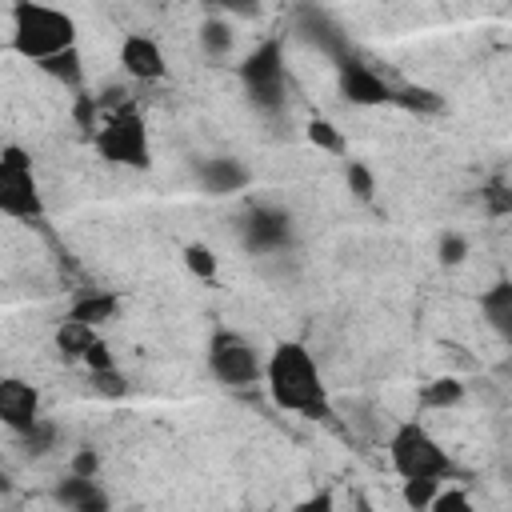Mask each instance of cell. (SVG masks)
<instances>
[{
  "label": "cell",
  "mask_w": 512,
  "mask_h": 512,
  "mask_svg": "<svg viewBox=\"0 0 512 512\" xmlns=\"http://www.w3.org/2000/svg\"><path fill=\"white\" fill-rule=\"evenodd\" d=\"M264 384H268L276 408L300 412L308 420L328 416V396H324V384H320V368H316V360L304 344H296V340L276 344V352L264 364Z\"/></svg>",
  "instance_id": "obj_1"
},
{
  "label": "cell",
  "mask_w": 512,
  "mask_h": 512,
  "mask_svg": "<svg viewBox=\"0 0 512 512\" xmlns=\"http://www.w3.org/2000/svg\"><path fill=\"white\" fill-rule=\"evenodd\" d=\"M12 48L24 60H48L60 56L68 48H76V20L60 8H44V4H12Z\"/></svg>",
  "instance_id": "obj_2"
},
{
  "label": "cell",
  "mask_w": 512,
  "mask_h": 512,
  "mask_svg": "<svg viewBox=\"0 0 512 512\" xmlns=\"http://www.w3.org/2000/svg\"><path fill=\"white\" fill-rule=\"evenodd\" d=\"M388 456H392V468L400 472V480H444L452 476V460L448 452L440 448V440L416 424V420H404L392 440H388Z\"/></svg>",
  "instance_id": "obj_3"
},
{
  "label": "cell",
  "mask_w": 512,
  "mask_h": 512,
  "mask_svg": "<svg viewBox=\"0 0 512 512\" xmlns=\"http://www.w3.org/2000/svg\"><path fill=\"white\" fill-rule=\"evenodd\" d=\"M240 84L260 112H280L284 108V44L280 40L256 44L240 64Z\"/></svg>",
  "instance_id": "obj_4"
},
{
  "label": "cell",
  "mask_w": 512,
  "mask_h": 512,
  "mask_svg": "<svg viewBox=\"0 0 512 512\" xmlns=\"http://www.w3.org/2000/svg\"><path fill=\"white\" fill-rule=\"evenodd\" d=\"M96 152L108 164H124V168H148V124L144 116L128 104L112 116H104L100 132H96Z\"/></svg>",
  "instance_id": "obj_5"
},
{
  "label": "cell",
  "mask_w": 512,
  "mask_h": 512,
  "mask_svg": "<svg viewBox=\"0 0 512 512\" xmlns=\"http://www.w3.org/2000/svg\"><path fill=\"white\" fill-rule=\"evenodd\" d=\"M0 212L16 220H40L44 212L32 176V156L20 144H4L0 152Z\"/></svg>",
  "instance_id": "obj_6"
},
{
  "label": "cell",
  "mask_w": 512,
  "mask_h": 512,
  "mask_svg": "<svg viewBox=\"0 0 512 512\" xmlns=\"http://www.w3.org/2000/svg\"><path fill=\"white\" fill-rule=\"evenodd\" d=\"M208 368L228 388H244V384H256L264 376V364H260L256 348L236 332H216L208 340Z\"/></svg>",
  "instance_id": "obj_7"
},
{
  "label": "cell",
  "mask_w": 512,
  "mask_h": 512,
  "mask_svg": "<svg viewBox=\"0 0 512 512\" xmlns=\"http://www.w3.org/2000/svg\"><path fill=\"white\" fill-rule=\"evenodd\" d=\"M292 216L276 204H252L240 220V244L252 256H272V252H288L292 248Z\"/></svg>",
  "instance_id": "obj_8"
},
{
  "label": "cell",
  "mask_w": 512,
  "mask_h": 512,
  "mask_svg": "<svg viewBox=\"0 0 512 512\" xmlns=\"http://www.w3.org/2000/svg\"><path fill=\"white\" fill-rule=\"evenodd\" d=\"M336 80H340V96L356 108H372V104H388L396 88H388V80L380 72H372L364 60L344 56L336 64Z\"/></svg>",
  "instance_id": "obj_9"
},
{
  "label": "cell",
  "mask_w": 512,
  "mask_h": 512,
  "mask_svg": "<svg viewBox=\"0 0 512 512\" xmlns=\"http://www.w3.org/2000/svg\"><path fill=\"white\" fill-rule=\"evenodd\" d=\"M0 420L20 436L40 420V392L16 376L0 380Z\"/></svg>",
  "instance_id": "obj_10"
},
{
  "label": "cell",
  "mask_w": 512,
  "mask_h": 512,
  "mask_svg": "<svg viewBox=\"0 0 512 512\" xmlns=\"http://www.w3.org/2000/svg\"><path fill=\"white\" fill-rule=\"evenodd\" d=\"M296 36L308 40L312 48L328 52L336 64L348 56V48H344V32H340V28L332 24V16L320 12V8H296Z\"/></svg>",
  "instance_id": "obj_11"
},
{
  "label": "cell",
  "mask_w": 512,
  "mask_h": 512,
  "mask_svg": "<svg viewBox=\"0 0 512 512\" xmlns=\"http://www.w3.org/2000/svg\"><path fill=\"white\" fill-rule=\"evenodd\" d=\"M120 64H124V72H128L132 80H140V84H152V80L164 76V52H160V44H156L152 36H140V32L124 36V44H120Z\"/></svg>",
  "instance_id": "obj_12"
},
{
  "label": "cell",
  "mask_w": 512,
  "mask_h": 512,
  "mask_svg": "<svg viewBox=\"0 0 512 512\" xmlns=\"http://www.w3.org/2000/svg\"><path fill=\"white\" fill-rule=\"evenodd\" d=\"M196 176H200V188L208 196H232V192H240V188L252 184V172L240 160H232V156H208V160H200Z\"/></svg>",
  "instance_id": "obj_13"
},
{
  "label": "cell",
  "mask_w": 512,
  "mask_h": 512,
  "mask_svg": "<svg viewBox=\"0 0 512 512\" xmlns=\"http://www.w3.org/2000/svg\"><path fill=\"white\" fill-rule=\"evenodd\" d=\"M52 496H56L68 512H112L108 492H104L92 476H72V472H68V480H60Z\"/></svg>",
  "instance_id": "obj_14"
},
{
  "label": "cell",
  "mask_w": 512,
  "mask_h": 512,
  "mask_svg": "<svg viewBox=\"0 0 512 512\" xmlns=\"http://www.w3.org/2000/svg\"><path fill=\"white\" fill-rule=\"evenodd\" d=\"M480 312L492 324V332L512 348V280H496L484 296H480Z\"/></svg>",
  "instance_id": "obj_15"
},
{
  "label": "cell",
  "mask_w": 512,
  "mask_h": 512,
  "mask_svg": "<svg viewBox=\"0 0 512 512\" xmlns=\"http://www.w3.org/2000/svg\"><path fill=\"white\" fill-rule=\"evenodd\" d=\"M116 308H120V296H116V292H88V296L72 300L68 320L88 324V328H100V324H108V320L116 316Z\"/></svg>",
  "instance_id": "obj_16"
},
{
  "label": "cell",
  "mask_w": 512,
  "mask_h": 512,
  "mask_svg": "<svg viewBox=\"0 0 512 512\" xmlns=\"http://www.w3.org/2000/svg\"><path fill=\"white\" fill-rule=\"evenodd\" d=\"M96 340H100V336H96V328L76 324V320H64V324L56 328V352H60L64 360H84V356H88V348H92Z\"/></svg>",
  "instance_id": "obj_17"
},
{
  "label": "cell",
  "mask_w": 512,
  "mask_h": 512,
  "mask_svg": "<svg viewBox=\"0 0 512 512\" xmlns=\"http://www.w3.org/2000/svg\"><path fill=\"white\" fill-rule=\"evenodd\" d=\"M36 68H40L44 76L60 80V84L72 88V92H80V84H84V64H80V52H76V48L60 52V56H48V60H40Z\"/></svg>",
  "instance_id": "obj_18"
},
{
  "label": "cell",
  "mask_w": 512,
  "mask_h": 512,
  "mask_svg": "<svg viewBox=\"0 0 512 512\" xmlns=\"http://www.w3.org/2000/svg\"><path fill=\"white\" fill-rule=\"evenodd\" d=\"M232 44H236V32H232V24L224 20V16H208L204 24H200V48L208 52V56H228L232 52Z\"/></svg>",
  "instance_id": "obj_19"
},
{
  "label": "cell",
  "mask_w": 512,
  "mask_h": 512,
  "mask_svg": "<svg viewBox=\"0 0 512 512\" xmlns=\"http://www.w3.org/2000/svg\"><path fill=\"white\" fill-rule=\"evenodd\" d=\"M460 400H464V380H456V376H436V380H428L420 388V404L424 408H452Z\"/></svg>",
  "instance_id": "obj_20"
},
{
  "label": "cell",
  "mask_w": 512,
  "mask_h": 512,
  "mask_svg": "<svg viewBox=\"0 0 512 512\" xmlns=\"http://www.w3.org/2000/svg\"><path fill=\"white\" fill-rule=\"evenodd\" d=\"M392 100H396L400 108H408V112H424V116H436V112L444 108V96L432 92V88H424V84H404V88L392 92Z\"/></svg>",
  "instance_id": "obj_21"
},
{
  "label": "cell",
  "mask_w": 512,
  "mask_h": 512,
  "mask_svg": "<svg viewBox=\"0 0 512 512\" xmlns=\"http://www.w3.org/2000/svg\"><path fill=\"white\" fill-rule=\"evenodd\" d=\"M400 496H404V504H408L412 512H428L432 500L440 496V480H404Z\"/></svg>",
  "instance_id": "obj_22"
},
{
  "label": "cell",
  "mask_w": 512,
  "mask_h": 512,
  "mask_svg": "<svg viewBox=\"0 0 512 512\" xmlns=\"http://www.w3.org/2000/svg\"><path fill=\"white\" fill-rule=\"evenodd\" d=\"M344 180H348V188H352V196L356 200H372L376 196V180H372V168L364 164V160H348L344 164Z\"/></svg>",
  "instance_id": "obj_23"
},
{
  "label": "cell",
  "mask_w": 512,
  "mask_h": 512,
  "mask_svg": "<svg viewBox=\"0 0 512 512\" xmlns=\"http://www.w3.org/2000/svg\"><path fill=\"white\" fill-rule=\"evenodd\" d=\"M308 140L316 144V148H324V152H344V136H340V128L336 124H328V120H308Z\"/></svg>",
  "instance_id": "obj_24"
},
{
  "label": "cell",
  "mask_w": 512,
  "mask_h": 512,
  "mask_svg": "<svg viewBox=\"0 0 512 512\" xmlns=\"http://www.w3.org/2000/svg\"><path fill=\"white\" fill-rule=\"evenodd\" d=\"M480 200H484V208H488L492 216H512V184L488 180L484 192H480Z\"/></svg>",
  "instance_id": "obj_25"
},
{
  "label": "cell",
  "mask_w": 512,
  "mask_h": 512,
  "mask_svg": "<svg viewBox=\"0 0 512 512\" xmlns=\"http://www.w3.org/2000/svg\"><path fill=\"white\" fill-rule=\"evenodd\" d=\"M184 264H188V272L200 276V280H212V276H216V256H212V248H204V244H188V248H184Z\"/></svg>",
  "instance_id": "obj_26"
},
{
  "label": "cell",
  "mask_w": 512,
  "mask_h": 512,
  "mask_svg": "<svg viewBox=\"0 0 512 512\" xmlns=\"http://www.w3.org/2000/svg\"><path fill=\"white\" fill-rule=\"evenodd\" d=\"M20 440H24L28 456H44V452L52 448V440H56V428H52L48 420H36L28 432H20Z\"/></svg>",
  "instance_id": "obj_27"
},
{
  "label": "cell",
  "mask_w": 512,
  "mask_h": 512,
  "mask_svg": "<svg viewBox=\"0 0 512 512\" xmlns=\"http://www.w3.org/2000/svg\"><path fill=\"white\" fill-rule=\"evenodd\" d=\"M436 256H440V264L456 268V264L468 256V240H464L460 232H444V236H440V244H436Z\"/></svg>",
  "instance_id": "obj_28"
},
{
  "label": "cell",
  "mask_w": 512,
  "mask_h": 512,
  "mask_svg": "<svg viewBox=\"0 0 512 512\" xmlns=\"http://www.w3.org/2000/svg\"><path fill=\"white\" fill-rule=\"evenodd\" d=\"M92 388L108 400H120L128 392V380L120 376V368H104V372H92Z\"/></svg>",
  "instance_id": "obj_29"
},
{
  "label": "cell",
  "mask_w": 512,
  "mask_h": 512,
  "mask_svg": "<svg viewBox=\"0 0 512 512\" xmlns=\"http://www.w3.org/2000/svg\"><path fill=\"white\" fill-rule=\"evenodd\" d=\"M428 512H476V508H472V500H468L464 488H440V496L432 500Z\"/></svg>",
  "instance_id": "obj_30"
},
{
  "label": "cell",
  "mask_w": 512,
  "mask_h": 512,
  "mask_svg": "<svg viewBox=\"0 0 512 512\" xmlns=\"http://www.w3.org/2000/svg\"><path fill=\"white\" fill-rule=\"evenodd\" d=\"M96 112H100L96 96H88V92H76V104H72V120H76L84 132H92V128H96Z\"/></svg>",
  "instance_id": "obj_31"
},
{
  "label": "cell",
  "mask_w": 512,
  "mask_h": 512,
  "mask_svg": "<svg viewBox=\"0 0 512 512\" xmlns=\"http://www.w3.org/2000/svg\"><path fill=\"white\" fill-rule=\"evenodd\" d=\"M96 472H100L96 448H80V452L72 456V476H92V480H96Z\"/></svg>",
  "instance_id": "obj_32"
},
{
  "label": "cell",
  "mask_w": 512,
  "mask_h": 512,
  "mask_svg": "<svg viewBox=\"0 0 512 512\" xmlns=\"http://www.w3.org/2000/svg\"><path fill=\"white\" fill-rule=\"evenodd\" d=\"M84 364H88L92 372H104V368H116V360H112V352H108V344H104V340H96V344L88 348V356H84Z\"/></svg>",
  "instance_id": "obj_33"
},
{
  "label": "cell",
  "mask_w": 512,
  "mask_h": 512,
  "mask_svg": "<svg viewBox=\"0 0 512 512\" xmlns=\"http://www.w3.org/2000/svg\"><path fill=\"white\" fill-rule=\"evenodd\" d=\"M292 512H332V492H316V496L300 500Z\"/></svg>",
  "instance_id": "obj_34"
},
{
  "label": "cell",
  "mask_w": 512,
  "mask_h": 512,
  "mask_svg": "<svg viewBox=\"0 0 512 512\" xmlns=\"http://www.w3.org/2000/svg\"><path fill=\"white\" fill-rule=\"evenodd\" d=\"M500 372H504V376H512V352L504 356V364H500Z\"/></svg>",
  "instance_id": "obj_35"
}]
</instances>
